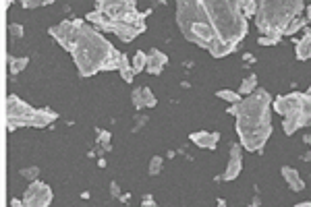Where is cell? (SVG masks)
<instances>
[{
    "label": "cell",
    "instance_id": "6da1fadb",
    "mask_svg": "<svg viewBox=\"0 0 311 207\" xmlns=\"http://www.w3.org/2000/svg\"><path fill=\"white\" fill-rule=\"evenodd\" d=\"M68 52L73 54L81 77H91L100 71H119L121 66V52L114 50V46L91 25L79 29L68 46Z\"/></svg>",
    "mask_w": 311,
    "mask_h": 207
},
{
    "label": "cell",
    "instance_id": "7a4b0ae2",
    "mask_svg": "<svg viewBox=\"0 0 311 207\" xmlns=\"http://www.w3.org/2000/svg\"><path fill=\"white\" fill-rule=\"evenodd\" d=\"M207 17L216 29L218 40L239 44L247 36L249 25L235 0H201Z\"/></svg>",
    "mask_w": 311,
    "mask_h": 207
},
{
    "label": "cell",
    "instance_id": "3957f363",
    "mask_svg": "<svg viewBox=\"0 0 311 207\" xmlns=\"http://www.w3.org/2000/svg\"><path fill=\"white\" fill-rule=\"evenodd\" d=\"M303 10L305 4L301 0H263V2H257L255 25L261 36L280 42L286 25L293 19L301 17Z\"/></svg>",
    "mask_w": 311,
    "mask_h": 207
},
{
    "label": "cell",
    "instance_id": "277c9868",
    "mask_svg": "<svg viewBox=\"0 0 311 207\" xmlns=\"http://www.w3.org/2000/svg\"><path fill=\"white\" fill-rule=\"evenodd\" d=\"M177 23L187 42L197 44L205 50L218 40L201 0H181L177 4Z\"/></svg>",
    "mask_w": 311,
    "mask_h": 207
},
{
    "label": "cell",
    "instance_id": "5b68a950",
    "mask_svg": "<svg viewBox=\"0 0 311 207\" xmlns=\"http://www.w3.org/2000/svg\"><path fill=\"white\" fill-rule=\"evenodd\" d=\"M270 106H272V96L266 89H257L255 94L243 98L235 106L226 108L228 114L237 116V133L239 139L251 135L253 131L261 129V126L270 124Z\"/></svg>",
    "mask_w": 311,
    "mask_h": 207
},
{
    "label": "cell",
    "instance_id": "8992f818",
    "mask_svg": "<svg viewBox=\"0 0 311 207\" xmlns=\"http://www.w3.org/2000/svg\"><path fill=\"white\" fill-rule=\"evenodd\" d=\"M36 114V108H31L29 104L21 102L17 96L6 98V124L8 131L17 129V126H29L31 116Z\"/></svg>",
    "mask_w": 311,
    "mask_h": 207
},
{
    "label": "cell",
    "instance_id": "52a82bcc",
    "mask_svg": "<svg viewBox=\"0 0 311 207\" xmlns=\"http://www.w3.org/2000/svg\"><path fill=\"white\" fill-rule=\"evenodd\" d=\"M21 201L25 207H48L52 203V189L42 180H33Z\"/></svg>",
    "mask_w": 311,
    "mask_h": 207
},
{
    "label": "cell",
    "instance_id": "ba28073f",
    "mask_svg": "<svg viewBox=\"0 0 311 207\" xmlns=\"http://www.w3.org/2000/svg\"><path fill=\"white\" fill-rule=\"evenodd\" d=\"M85 25V23L81 19H75V21H62L59 23V25L50 27V36L59 42L64 50H68V46H71V42L75 40V36L79 33V29H81Z\"/></svg>",
    "mask_w": 311,
    "mask_h": 207
},
{
    "label": "cell",
    "instance_id": "9c48e42d",
    "mask_svg": "<svg viewBox=\"0 0 311 207\" xmlns=\"http://www.w3.org/2000/svg\"><path fill=\"white\" fill-rule=\"evenodd\" d=\"M301 102H303V94H299V91H291V94L286 96H278L272 104H274V110L282 114L284 118L289 116H297L299 110H301Z\"/></svg>",
    "mask_w": 311,
    "mask_h": 207
},
{
    "label": "cell",
    "instance_id": "30bf717a",
    "mask_svg": "<svg viewBox=\"0 0 311 207\" xmlns=\"http://www.w3.org/2000/svg\"><path fill=\"white\" fill-rule=\"evenodd\" d=\"M137 4L133 2H129V0H102V2H98V10H104L114 23L117 21H121L126 13H131V10H137L135 8Z\"/></svg>",
    "mask_w": 311,
    "mask_h": 207
},
{
    "label": "cell",
    "instance_id": "8fae6325",
    "mask_svg": "<svg viewBox=\"0 0 311 207\" xmlns=\"http://www.w3.org/2000/svg\"><path fill=\"white\" fill-rule=\"evenodd\" d=\"M270 135H272V124H266V126H261V129L253 131L251 135L243 137V139H241V147H245L247 152H261L266 141L270 139Z\"/></svg>",
    "mask_w": 311,
    "mask_h": 207
},
{
    "label": "cell",
    "instance_id": "7c38bea8",
    "mask_svg": "<svg viewBox=\"0 0 311 207\" xmlns=\"http://www.w3.org/2000/svg\"><path fill=\"white\" fill-rule=\"evenodd\" d=\"M241 145H233L230 147V159H228V166H226V172H224V180H235L241 170H243V159H241Z\"/></svg>",
    "mask_w": 311,
    "mask_h": 207
},
{
    "label": "cell",
    "instance_id": "4fadbf2b",
    "mask_svg": "<svg viewBox=\"0 0 311 207\" xmlns=\"http://www.w3.org/2000/svg\"><path fill=\"white\" fill-rule=\"evenodd\" d=\"M131 100H133L137 110H141V108H154L156 104H158L156 96L152 94V89H149V87H137L133 94H131Z\"/></svg>",
    "mask_w": 311,
    "mask_h": 207
},
{
    "label": "cell",
    "instance_id": "5bb4252c",
    "mask_svg": "<svg viewBox=\"0 0 311 207\" xmlns=\"http://www.w3.org/2000/svg\"><path fill=\"white\" fill-rule=\"evenodd\" d=\"M168 62V56L164 52H160L158 48H152L147 52V66H145V71L149 75H160L162 73V68L166 66Z\"/></svg>",
    "mask_w": 311,
    "mask_h": 207
},
{
    "label": "cell",
    "instance_id": "9a60e30c",
    "mask_svg": "<svg viewBox=\"0 0 311 207\" xmlns=\"http://www.w3.org/2000/svg\"><path fill=\"white\" fill-rule=\"evenodd\" d=\"M189 139L201 149H216V143H218V139H220V133L197 131V133H191Z\"/></svg>",
    "mask_w": 311,
    "mask_h": 207
},
{
    "label": "cell",
    "instance_id": "2e32d148",
    "mask_svg": "<svg viewBox=\"0 0 311 207\" xmlns=\"http://www.w3.org/2000/svg\"><path fill=\"white\" fill-rule=\"evenodd\" d=\"M112 33L117 36L121 42H124V44H129V42H133L137 36H139V29L137 27H133V25H126V23H114V27H112Z\"/></svg>",
    "mask_w": 311,
    "mask_h": 207
},
{
    "label": "cell",
    "instance_id": "e0dca14e",
    "mask_svg": "<svg viewBox=\"0 0 311 207\" xmlns=\"http://www.w3.org/2000/svg\"><path fill=\"white\" fill-rule=\"evenodd\" d=\"M282 176H284V180H286V185L291 187V191H295V193H301L303 189H305V182H303V178L299 176V172L295 170V168H291V166H282Z\"/></svg>",
    "mask_w": 311,
    "mask_h": 207
},
{
    "label": "cell",
    "instance_id": "ac0fdd59",
    "mask_svg": "<svg viewBox=\"0 0 311 207\" xmlns=\"http://www.w3.org/2000/svg\"><path fill=\"white\" fill-rule=\"evenodd\" d=\"M56 118H59V114L56 112H52V110H36V114L31 116V120H29V126H36V129H44V126H48V124H52Z\"/></svg>",
    "mask_w": 311,
    "mask_h": 207
},
{
    "label": "cell",
    "instance_id": "d6986e66",
    "mask_svg": "<svg viewBox=\"0 0 311 207\" xmlns=\"http://www.w3.org/2000/svg\"><path fill=\"white\" fill-rule=\"evenodd\" d=\"M299 126H311V87L303 94V102H301V110L297 114Z\"/></svg>",
    "mask_w": 311,
    "mask_h": 207
},
{
    "label": "cell",
    "instance_id": "ffe728a7",
    "mask_svg": "<svg viewBox=\"0 0 311 207\" xmlns=\"http://www.w3.org/2000/svg\"><path fill=\"white\" fill-rule=\"evenodd\" d=\"M237 46L235 42H222V40H216L210 48H207V52H210L214 58H224V56H228L230 52H235L237 50Z\"/></svg>",
    "mask_w": 311,
    "mask_h": 207
},
{
    "label": "cell",
    "instance_id": "44dd1931",
    "mask_svg": "<svg viewBox=\"0 0 311 207\" xmlns=\"http://www.w3.org/2000/svg\"><path fill=\"white\" fill-rule=\"evenodd\" d=\"M295 56H297V60L311 58V31H305V36L295 44Z\"/></svg>",
    "mask_w": 311,
    "mask_h": 207
},
{
    "label": "cell",
    "instance_id": "7402d4cb",
    "mask_svg": "<svg viewBox=\"0 0 311 207\" xmlns=\"http://www.w3.org/2000/svg\"><path fill=\"white\" fill-rule=\"evenodd\" d=\"M87 21H91L94 25H98V27H102L104 31H112V27H114V21L104 13V10H94V13H89L87 15Z\"/></svg>",
    "mask_w": 311,
    "mask_h": 207
},
{
    "label": "cell",
    "instance_id": "603a6c76",
    "mask_svg": "<svg viewBox=\"0 0 311 207\" xmlns=\"http://www.w3.org/2000/svg\"><path fill=\"white\" fill-rule=\"evenodd\" d=\"M255 91H257V77L255 75H247L243 79V83H241V87H239V94L247 98L251 94H255Z\"/></svg>",
    "mask_w": 311,
    "mask_h": 207
},
{
    "label": "cell",
    "instance_id": "cb8c5ba5",
    "mask_svg": "<svg viewBox=\"0 0 311 207\" xmlns=\"http://www.w3.org/2000/svg\"><path fill=\"white\" fill-rule=\"evenodd\" d=\"M119 73H121V77H123V81L133 83L135 71H133V66L129 64V58H126L124 54H121V66H119Z\"/></svg>",
    "mask_w": 311,
    "mask_h": 207
},
{
    "label": "cell",
    "instance_id": "d4e9b609",
    "mask_svg": "<svg viewBox=\"0 0 311 207\" xmlns=\"http://www.w3.org/2000/svg\"><path fill=\"white\" fill-rule=\"evenodd\" d=\"M133 71H135V75L137 73H143L145 71V66H147V54L145 52H135V56H133Z\"/></svg>",
    "mask_w": 311,
    "mask_h": 207
},
{
    "label": "cell",
    "instance_id": "484cf974",
    "mask_svg": "<svg viewBox=\"0 0 311 207\" xmlns=\"http://www.w3.org/2000/svg\"><path fill=\"white\" fill-rule=\"evenodd\" d=\"M239 8H241V13L245 15V19L257 15V2H255V0H241V2H239Z\"/></svg>",
    "mask_w": 311,
    "mask_h": 207
},
{
    "label": "cell",
    "instance_id": "4316f807",
    "mask_svg": "<svg viewBox=\"0 0 311 207\" xmlns=\"http://www.w3.org/2000/svg\"><path fill=\"white\" fill-rule=\"evenodd\" d=\"M216 96L220 98V100H226L228 104H239L241 100H243V96L239 94V91H230V89H220V91H216Z\"/></svg>",
    "mask_w": 311,
    "mask_h": 207
},
{
    "label": "cell",
    "instance_id": "83f0119b",
    "mask_svg": "<svg viewBox=\"0 0 311 207\" xmlns=\"http://www.w3.org/2000/svg\"><path fill=\"white\" fill-rule=\"evenodd\" d=\"M305 23H307V19H303V17H297V19H293L289 25H286V29H284V36H295V33L299 31V29H303L305 27Z\"/></svg>",
    "mask_w": 311,
    "mask_h": 207
},
{
    "label": "cell",
    "instance_id": "f1b7e54d",
    "mask_svg": "<svg viewBox=\"0 0 311 207\" xmlns=\"http://www.w3.org/2000/svg\"><path fill=\"white\" fill-rule=\"evenodd\" d=\"M27 64H29V58H10L8 60V68L13 75H19Z\"/></svg>",
    "mask_w": 311,
    "mask_h": 207
},
{
    "label": "cell",
    "instance_id": "f546056e",
    "mask_svg": "<svg viewBox=\"0 0 311 207\" xmlns=\"http://www.w3.org/2000/svg\"><path fill=\"white\" fill-rule=\"evenodd\" d=\"M282 129H284V133L286 135H295L301 126H299V120H297V116H289V118H284V122H282Z\"/></svg>",
    "mask_w": 311,
    "mask_h": 207
},
{
    "label": "cell",
    "instance_id": "4dcf8cb0",
    "mask_svg": "<svg viewBox=\"0 0 311 207\" xmlns=\"http://www.w3.org/2000/svg\"><path fill=\"white\" fill-rule=\"evenodd\" d=\"M162 172V155H154L149 162V176H158Z\"/></svg>",
    "mask_w": 311,
    "mask_h": 207
},
{
    "label": "cell",
    "instance_id": "1f68e13d",
    "mask_svg": "<svg viewBox=\"0 0 311 207\" xmlns=\"http://www.w3.org/2000/svg\"><path fill=\"white\" fill-rule=\"evenodd\" d=\"M38 174H40V168L38 166H31V168H23L21 170V176L23 178H27V180H38Z\"/></svg>",
    "mask_w": 311,
    "mask_h": 207
},
{
    "label": "cell",
    "instance_id": "d6a6232c",
    "mask_svg": "<svg viewBox=\"0 0 311 207\" xmlns=\"http://www.w3.org/2000/svg\"><path fill=\"white\" fill-rule=\"evenodd\" d=\"M46 4H52V0H31V2H23L25 8H36V6H46Z\"/></svg>",
    "mask_w": 311,
    "mask_h": 207
},
{
    "label": "cell",
    "instance_id": "836d02e7",
    "mask_svg": "<svg viewBox=\"0 0 311 207\" xmlns=\"http://www.w3.org/2000/svg\"><path fill=\"white\" fill-rule=\"evenodd\" d=\"M259 46H274V44H278V40H274V38H266V36H259Z\"/></svg>",
    "mask_w": 311,
    "mask_h": 207
},
{
    "label": "cell",
    "instance_id": "e575fe53",
    "mask_svg": "<svg viewBox=\"0 0 311 207\" xmlns=\"http://www.w3.org/2000/svg\"><path fill=\"white\" fill-rule=\"evenodd\" d=\"M8 33H10V36H17V38H19V36H23V29H21L19 25H15V23H13V25L8 27Z\"/></svg>",
    "mask_w": 311,
    "mask_h": 207
},
{
    "label": "cell",
    "instance_id": "d590c367",
    "mask_svg": "<svg viewBox=\"0 0 311 207\" xmlns=\"http://www.w3.org/2000/svg\"><path fill=\"white\" fill-rule=\"evenodd\" d=\"M110 191H112L114 197H121V191H119V185H117V182H112V185H110Z\"/></svg>",
    "mask_w": 311,
    "mask_h": 207
},
{
    "label": "cell",
    "instance_id": "8d00e7d4",
    "mask_svg": "<svg viewBox=\"0 0 311 207\" xmlns=\"http://www.w3.org/2000/svg\"><path fill=\"white\" fill-rule=\"evenodd\" d=\"M143 207H158V205L154 203L152 197H145V199H143Z\"/></svg>",
    "mask_w": 311,
    "mask_h": 207
},
{
    "label": "cell",
    "instance_id": "74e56055",
    "mask_svg": "<svg viewBox=\"0 0 311 207\" xmlns=\"http://www.w3.org/2000/svg\"><path fill=\"white\" fill-rule=\"evenodd\" d=\"M110 139V133H106V131H102L100 133V143H106Z\"/></svg>",
    "mask_w": 311,
    "mask_h": 207
},
{
    "label": "cell",
    "instance_id": "f35d334b",
    "mask_svg": "<svg viewBox=\"0 0 311 207\" xmlns=\"http://www.w3.org/2000/svg\"><path fill=\"white\" fill-rule=\"evenodd\" d=\"M10 207H25V205H23V201H19V199H10Z\"/></svg>",
    "mask_w": 311,
    "mask_h": 207
},
{
    "label": "cell",
    "instance_id": "ab89813d",
    "mask_svg": "<svg viewBox=\"0 0 311 207\" xmlns=\"http://www.w3.org/2000/svg\"><path fill=\"white\" fill-rule=\"evenodd\" d=\"M295 207H311V201H305V203H297Z\"/></svg>",
    "mask_w": 311,
    "mask_h": 207
},
{
    "label": "cell",
    "instance_id": "60d3db41",
    "mask_svg": "<svg viewBox=\"0 0 311 207\" xmlns=\"http://www.w3.org/2000/svg\"><path fill=\"white\" fill-rule=\"evenodd\" d=\"M305 10H307V19L311 21V4H309V6H305Z\"/></svg>",
    "mask_w": 311,
    "mask_h": 207
},
{
    "label": "cell",
    "instance_id": "b9f144b4",
    "mask_svg": "<svg viewBox=\"0 0 311 207\" xmlns=\"http://www.w3.org/2000/svg\"><path fill=\"white\" fill-rule=\"evenodd\" d=\"M218 207H226V201L224 199H218Z\"/></svg>",
    "mask_w": 311,
    "mask_h": 207
},
{
    "label": "cell",
    "instance_id": "7bdbcfd3",
    "mask_svg": "<svg viewBox=\"0 0 311 207\" xmlns=\"http://www.w3.org/2000/svg\"><path fill=\"white\" fill-rule=\"evenodd\" d=\"M307 145H311V135H305V139H303Z\"/></svg>",
    "mask_w": 311,
    "mask_h": 207
},
{
    "label": "cell",
    "instance_id": "ee69618b",
    "mask_svg": "<svg viewBox=\"0 0 311 207\" xmlns=\"http://www.w3.org/2000/svg\"><path fill=\"white\" fill-rule=\"evenodd\" d=\"M303 159H307V162H309V159H311V152H309V154H305V155H303Z\"/></svg>",
    "mask_w": 311,
    "mask_h": 207
}]
</instances>
